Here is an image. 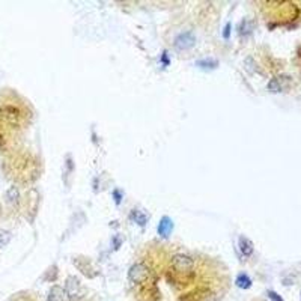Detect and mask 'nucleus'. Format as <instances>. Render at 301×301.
<instances>
[{
	"label": "nucleus",
	"instance_id": "nucleus-3",
	"mask_svg": "<svg viewBox=\"0 0 301 301\" xmlns=\"http://www.w3.org/2000/svg\"><path fill=\"white\" fill-rule=\"evenodd\" d=\"M171 267L176 276H188L194 268V259L190 255L178 253L172 258Z\"/></svg>",
	"mask_w": 301,
	"mask_h": 301
},
{
	"label": "nucleus",
	"instance_id": "nucleus-9",
	"mask_svg": "<svg viewBox=\"0 0 301 301\" xmlns=\"http://www.w3.org/2000/svg\"><path fill=\"white\" fill-rule=\"evenodd\" d=\"M172 229H173L172 220L169 218V217H163V218L160 220V224H158V234H160L163 238H167L169 235H171Z\"/></svg>",
	"mask_w": 301,
	"mask_h": 301
},
{
	"label": "nucleus",
	"instance_id": "nucleus-8",
	"mask_svg": "<svg viewBox=\"0 0 301 301\" xmlns=\"http://www.w3.org/2000/svg\"><path fill=\"white\" fill-rule=\"evenodd\" d=\"M238 247H239V252L244 258H250L253 255V244L249 238L246 236H239V241H238Z\"/></svg>",
	"mask_w": 301,
	"mask_h": 301
},
{
	"label": "nucleus",
	"instance_id": "nucleus-1",
	"mask_svg": "<svg viewBox=\"0 0 301 301\" xmlns=\"http://www.w3.org/2000/svg\"><path fill=\"white\" fill-rule=\"evenodd\" d=\"M30 116V108L17 92L9 89L0 92V148L29 124Z\"/></svg>",
	"mask_w": 301,
	"mask_h": 301
},
{
	"label": "nucleus",
	"instance_id": "nucleus-7",
	"mask_svg": "<svg viewBox=\"0 0 301 301\" xmlns=\"http://www.w3.org/2000/svg\"><path fill=\"white\" fill-rule=\"evenodd\" d=\"M292 80L288 77V75H277V77L271 79L268 83V90L279 93V92H285L289 86H291Z\"/></svg>",
	"mask_w": 301,
	"mask_h": 301
},
{
	"label": "nucleus",
	"instance_id": "nucleus-19",
	"mask_svg": "<svg viewBox=\"0 0 301 301\" xmlns=\"http://www.w3.org/2000/svg\"><path fill=\"white\" fill-rule=\"evenodd\" d=\"M113 197H116V203H121V199H122V194L119 190H115L113 192Z\"/></svg>",
	"mask_w": 301,
	"mask_h": 301
},
{
	"label": "nucleus",
	"instance_id": "nucleus-10",
	"mask_svg": "<svg viewBox=\"0 0 301 301\" xmlns=\"http://www.w3.org/2000/svg\"><path fill=\"white\" fill-rule=\"evenodd\" d=\"M6 202L11 205V206H17L18 205V200H20V190H18L17 185H11L8 190H6Z\"/></svg>",
	"mask_w": 301,
	"mask_h": 301
},
{
	"label": "nucleus",
	"instance_id": "nucleus-18",
	"mask_svg": "<svg viewBox=\"0 0 301 301\" xmlns=\"http://www.w3.org/2000/svg\"><path fill=\"white\" fill-rule=\"evenodd\" d=\"M229 35H231V23L226 24L224 32H223V36H224V38H229Z\"/></svg>",
	"mask_w": 301,
	"mask_h": 301
},
{
	"label": "nucleus",
	"instance_id": "nucleus-16",
	"mask_svg": "<svg viewBox=\"0 0 301 301\" xmlns=\"http://www.w3.org/2000/svg\"><path fill=\"white\" fill-rule=\"evenodd\" d=\"M252 22H247V20H244L242 23H241V26H239V33L242 35V36H247V35H250L252 33Z\"/></svg>",
	"mask_w": 301,
	"mask_h": 301
},
{
	"label": "nucleus",
	"instance_id": "nucleus-15",
	"mask_svg": "<svg viewBox=\"0 0 301 301\" xmlns=\"http://www.w3.org/2000/svg\"><path fill=\"white\" fill-rule=\"evenodd\" d=\"M196 65L200 66V68H205V69H211V68H215V66H217V61L208 58V59H202V61H199Z\"/></svg>",
	"mask_w": 301,
	"mask_h": 301
},
{
	"label": "nucleus",
	"instance_id": "nucleus-20",
	"mask_svg": "<svg viewBox=\"0 0 301 301\" xmlns=\"http://www.w3.org/2000/svg\"><path fill=\"white\" fill-rule=\"evenodd\" d=\"M268 295L271 297V298H274L276 301H283V300H281V297L280 295H277L276 292H273V291H268Z\"/></svg>",
	"mask_w": 301,
	"mask_h": 301
},
{
	"label": "nucleus",
	"instance_id": "nucleus-13",
	"mask_svg": "<svg viewBox=\"0 0 301 301\" xmlns=\"http://www.w3.org/2000/svg\"><path fill=\"white\" fill-rule=\"evenodd\" d=\"M131 218H133L139 226H145L148 223V214L142 210H133L131 211Z\"/></svg>",
	"mask_w": 301,
	"mask_h": 301
},
{
	"label": "nucleus",
	"instance_id": "nucleus-5",
	"mask_svg": "<svg viewBox=\"0 0 301 301\" xmlns=\"http://www.w3.org/2000/svg\"><path fill=\"white\" fill-rule=\"evenodd\" d=\"M128 277L133 283L143 285L145 281H148L150 279V270L148 265H145V263H134L128 271Z\"/></svg>",
	"mask_w": 301,
	"mask_h": 301
},
{
	"label": "nucleus",
	"instance_id": "nucleus-6",
	"mask_svg": "<svg viewBox=\"0 0 301 301\" xmlns=\"http://www.w3.org/2000/svg\"><path fill=\"white\" fill-rule=\"evenodd\" d=\"M175 47L178 50H190L194 47L196 44V35L192 30H187V32H181L176 38H175Z\"/></svg>",
	"mask_w": 301,
	"mask_h": 301
},
{
	"label": "nucleus",
	"instance_id": "nucleus-12",
	"mask_svg": "<svg viewBox=\"0 0 301 301\" xmlns=\"http://www.w3.org/2000/svg\"><path fill=\"white\" fill-rule=\"evenodd\" d=\"M235 285H236L239 289H249V288L252 286V280H250V277H249L247 274L241 273V274H238V277H236V280H235Z\"/></svg>",
	"mask_w": 301,
	"mask_h": 301
},
{
	"label": "nucleus",
	"instance_id": "nucleus-11",
	"mask_svg": "<svg viewBox=\"0 0 301 301\" xmlns=\"http://www.w3.org/2000/svg\"><path fill=\"white\" fill-rule=\"evenodd\" d=\"M64 297H65V289H62L59 285H54L48 291L47 301H64Z\"/></svg>",
	"mask_w": 301,
	"mask_h": 301
},
{
	"label": "nucleus",
	"instance_id": "nucleus-4",
	"mask_svg": "<svg viewBox=\"0 0 301 301\" xmlns=\"http://www.w3.org/2000/svg\"><path fill=\"white\" fill-rule=\"evenodd\" d=\"M65 294H66L69 301H80L86 297L87 291H86L85 285L79 280V277L69 276L65 281Z\"/></svg>",
	"mask_w": 301,
	"mask_h": 301
},
{
	"label": "nucleus",
	"instance_id": "nucleus-2",
	"mask_svg": "<svg viewBox=\"0 0 301 301\" xmlns=\"http://www.w3.org/2000/svg\"><path fill=\"white\" fill-rule=\"evenodd\" d=\"M3 171L15 182H27L36 176V161L26 149H15L5 158Z\"/></svg>",
	"mask_w": 301,
	"mask_h": 301
},
{
	"label": "nucleus",
	"instance_id": "nucleus-17",
	"mask_svg": "<svg viewBox=\"0 0 301 301\" xmlns=\"http://www.w3.org/2000/svg\"><path fill=\"white\" fill-rule=\"evenodd\" d=\"M9 301H35V298L32 295H27V294H18V295L12 297Z\"/></svg>",
	"mask_w": 301,
	"mask_h": 301
},
{
	"label": "nucleus",
	"instance_id": "nucleus-14",
	"mask_svg": "<svg viewBox=\"0 0 301 301\" xmlns=\"http://www.w3.org/2000/svg\"><path fill=\"white\" fill-rule=\"evenodd\" d=\"M11 238H12V235H11V232L9 231H5V229H0V250H2L6 244L11 241Z\"/></svg>",
	"mask_w": 301,
	"mask_h": 301
}]
</instances>
